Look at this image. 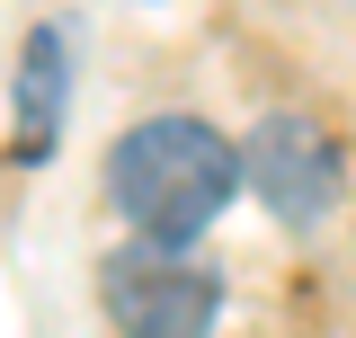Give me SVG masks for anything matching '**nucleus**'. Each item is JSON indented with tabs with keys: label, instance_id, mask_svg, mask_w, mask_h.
<instances>
[{
	"label": "nucleus",
	"instance_id": "nucleus-1",
	"mask_svg": "<svg viewBox=\"0 0 356 338\" xmlns=\"http://www.w3.org/2000/svg\"><path fill=\"white\" fill-rule=\"evenodd\" d=\"M232 187H241V161H232V143H222L214 125H196V116H152V125H134L125 143H116V161H107V196H116V214H125L152 250L196 241V232L232 205Z\"/></svg>",
	"mask_w": 356,
	"mask_h": 338
},
{
	"label": "nucleus",
	"instance_id": "nucleus-2",
	"mask_svg": "<svg viewBox=\"0 0 356 338\" xmlns=\"http://www.w3.org/2000/svg\"><path fill=\"white\" fill-rule=\"evenodd\" d=\"M107 312L125 338H205L214 276L178 267L170 250H125V258H107Z\"/></svg>",
	"mask_w": 356,
	"mask_h": 338
},
{
	"label": "nucleus",
	"instance_id": "nucleus-3",
	"mask_svg": "<svg viewBox=\"0 0 356 338\" xmlns=\"http://www.w3.org/2000/svg\"><path fill=\"white\" fill-rule=\"evenodd\" d=\"M232 161H241V178H250L285 223H303V214H321L339 196V152H330V134L303 125V116H267V125L250 134V152H232Z\"/></svg>",
	"mask_w": 356,
	"mask_h": 338
},
{
	"label": "nucleus",
	"instance_id": "nucleus-4",
	"mask_svg": "<svg viewBox=\"0 0 356 338\" xmlns=\"http://www.w3.org/2000/svg\"><path fill=\"white\" fill-rule=\"evenodd\" d=\"M54 98H63V36H36L27 45V161H44V143H54Z\"/></svg>",
	"mask_w": 356,
	"mask_h": 338
}]
</instances>
